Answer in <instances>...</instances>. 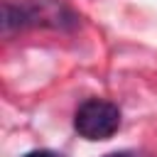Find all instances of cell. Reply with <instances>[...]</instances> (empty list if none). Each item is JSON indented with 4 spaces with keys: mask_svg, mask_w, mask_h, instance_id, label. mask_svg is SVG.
<instances>
[{
    "mask_svg": "<svg viewBox=\"0 0 157 157\" xmlns=\"http://www.w3.org/2000/svg\"><path fill=\"white\" fill-rule=\"evenodd\" d=\"M81 17L64 2V0H5L2 2V32L12 34L29 27L44 29H76Z\"/></svg>",
    "mask_w": 157,
    "mask_h": 157,
    "instance_id": "cell-1",
    "label": "cell"
},
{
    "mask_svg": "<svg viewBox=\"0 0 157 157\" xmlns=\"http://www.w3.org/2000/svg\"><path fill=\"white\" fill-rule=\"evenodd\" d=\"M74 130L91 142L108 140L120 130V108L105 98H88L74 113Z\"/></svg>",
    "mask_w": 157,
    "mask_h": 157,
    "instance_id": "cell-2",
    "label": "cell"
},
{
    "mask_svg": "<svg viewBox=\"0 0 157 157\" xmlns=\"http://www.w3.org/2000/svg\"><path fill=\"white\" fill-rule=\"evenodd\" d=\"M22 157H64V155H59L54 150H32V152H25Z\"/></svg>",
    "mask_w": 157,
    "mask_h": 157,
    "instance_id": "cell-3",
    "label": "cell"
},
{
    "mask_svg": "<svg viewBox=\"0 0 157 157\" xmlns=\"http://www.w3.org/2000/svg\"><path fill=\"white\" fill-rule=\"evenodd\" d=\"M103 157H137V155H132V152H108V155H103Z\"/></svg>",
    "mask_w": 157,
    "mask_h": 157,
    "instance_id": "cell-4",
    "label": "cell"
}]
</instances>
